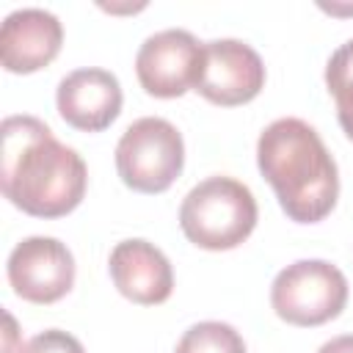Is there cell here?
<instances>
[{
  "label": "cell",
  "instance_id": "cell-6",
  "mask_svg": "<svg viewBox=\"0 0 353 353\" xmlns=\"http://www.w3.org/2000/svg\"><path fill=\"white\" fill-rule=\"evenodd\" d=\"M204 44L190 30L168 28L152 33L138 55H135V74L146 94L160 99L182 97L188 88H196L201 72Z\"/></svg>",
  "mask_w": 353,
  "mask_h": 353
},
{
  "label": "cell",
  "instance_id": "cell-11",
  "mask_svg": "<svg viewBox=\"0 0 353 353\" xmlns=\"http://www.w3.org/2000/svg\"><path fill=\"white\" fill-rule=\"evenodd\" d=\"M116 290L141 306L168 301L174 290V270L168 256L149 240H121L108 259Z\"/></svg>",
  "mask_w": 353,
  "mask_h": 353
},
{
  "label": "cell",
  "instance_id": "cell-16",
  "mask_svg": "<svg viewBox=\"0 0 353 353\" xmlns=\"http://www.w3.org/2000/svg\"><path fill=\"white\" fill-rule=\"evenodd\" d=\"M317 353H353V334H342L328 339Z\"/></svg>",
  "mask_w": 353,
  "mask_h": 353
},
{
  "label": "cell",
  "instance_id": "cell-17",
  "mask_svg": "<svg viewBox=\"0 0 353 353\" xmlns=\"http://www.w3.org/2000/svg\"><path fill=\"white\" fill-rule=\"evenodd\" d=\"M323 8L331 11V14H353V6H325L323 3Z\"/></svg>",
  "mask_w": 353,
  "mask_h": 353
},
{
  "label": "cell",
  "instance_id": "cell-8",
  "mask_svg": "<svg viewBox=\"0 0 353 353\" xmlns=\"http://www.w3.org/2000/svg\"><path fill=\"white\" fill-rule=\"evenodd\" d=\"M8 284L30 303H55L74 284L72 251L55 237H25L8 254Z\"/></svg>",
  "mask_w": 353,
  "mask_h": 353
},
{
  "label": "cell",
  "instance_id": "cell-14",
  "mask_svg": "<svg viewBox=\"0 0 353 353\" xmlns=\"http://www.w3.org/2000/svg\"><path fill=\"white\" fill-rule=\"evenodd\" d=\"M19 353H85L80 339L61 331V328H47L36 336H30Z\"/></svg>",
  "mask_w": 353,
  "mask_h": 353
},
{
  "label": "cell",
  "instance_id": "cell-5",
  "mask_svg": "<svg viewBox=\"0 0 353 353\" xmlns=\"http://www.w3.org/2000/svg\"><path fill=\"white\" fill-rule=\"evenodd\" d=\"M347 303L345 273L325 259H298L279 270L270 287L273 312L290 325H323Z\"/></svg>",
  "mask_w": 353,
  "mask_h": 353
},
{
  "label": "cell",
  "instance_id": "cell-1",
  "mask_svg": "<svg viewBox=\"0 0 353 353\" xmlns=\"http://www.w3.org/2000/svg\"><path fill=\"white\" fill-rule=\"evenodd\" d=\"M0 141V182L14 207L33 218H61L83 201L85 163L74 149L55 141L44 121L8 116Z\"/></svg>",
  "mask_w": 353,
  "mask_h": 353
},
{
  "label": "cell",
  "instance_id": "cell-10",
  "mask_svg": "<svg viewBox=\"0 0 353 353\" xmlns=\"http://www.w3.org/2000/svg\"><path fill=\"white\" fill-rule=\"evenodd\" d=\"M63 41V28L44 8H17L0 28V61L6 72L28 74L47 66Z\"/></svg>",
  "mask_w": 353,
  "mask_h": 353
},
{
  "label": "cell",
  "instance_id": "cell-4",
  "mask_svg": "<svg viewBox=\"0 0 353 353\" xmlns=\"http://www.w3.org/2000/svg\"><path fill=\"white\" fill-rule=\"evenodd\" d=\"M185 165V143L179 130L160 119L143 116L132 121L116 143V168L127 188L138 193H163L174 185Z\"/></svg>",
  "mask_w": 353,
  "mask_h": 353
},
{
  "label": "cell",
  "instance_id": "cell-9",
  "mask_svg": "<svg viewBox=\"0 0 353 353\" xmlns=\"http://www.w3.org/2000/svg\"><path fill=\"white\" fill-rule=\"evenodd\" d=\"M55 105L61 119L74 130L99 132L110 127L121 110V85L108 69H74L58 83Z\"/></svg>",
  "mask_w": 353,
  "mask_h": 353
},
{
  "label": "cell",
  "instance_id": "cell-7",
  "mask_svg": "<svg viewBox=\"0 0 353 353\" xmlns=\"http://www.w3.org/2000/svg\"><path fill=\"white\" fill-rule=\"evenodd\" d=\"M265 85V63L259 52L240 39H215L204 44L196 91L212 105L251 102Z\"/></svg>",
  "mask_w": 353,
  "mask_h": 353
},
{
  "label": "cell",
  "instance_id": "cell-3",
  "mask_svg": "<svg viewBox=\"0 0 353 353\" xmlns=\"http://www.w3.org/2000/svg\"><path fill=\"white\" fill-rule=\"evenodd\" d=\"M185 237L207 251L240 245L256 226L254 193L232 176H210L188 190L179 207Z\"/></svg>",
  "mask_w": 353,
  "mask_h": 353
},
{
  "label": "cell",
  "instance_id": "cell-2",
  "mask_svg": "<svg viewBox=\"0 0 353 353\" xmlns=\"http://www.w3.org/2000/svg\"><path fill=\"white\" fill-rule=\"evenodd\" d=\"M256 165L276 190L287 218L298 223L323 221L339 196L336 163L323 138L303 119H276L256 141Z\"/></svg>",
  "mask_w": 353,
  "mask_h": 353
},
{
  "label": "cell",
  "instance_id": "cell-12",
  "mask_svg": "<svg viewBox=\"0 0 353 353\" xmlns=\"http://www.w3.org/2000/svg\"><path fill=\"white\" fill-rule=\"evenodd\" d=\"M174 353H245V342L229 323L204 320L182 334Z\"/></svg>",
  "mask_w": 353,
  "mask_h": 353
},
{
  "label": "cell",
  "instance_id": "cell-15",
  "mask_svg": "<svg viewBox=\"0 0 353 353\" xmlns=\"http://www.w3.org/2000/svg\"><path fill=\"white\" fill-rule=\"evenodd\" d=\"M336 116H339V124H342L345 135L353 141V88L336 97Z\"/></svg>",
  "mask_w": 353,
  "mask_h": 353
},
{
  "label": "cell",
  "instance_id": "cell-13",
  "mask_svg": "<svg viewBox=\"0 0 353 353\" xmlns=\"http://www.w3.org/2000/svg\"><path fill=\"white\" fill-rule=\"evenodd\" d=\"M325 85L334 94V99L353 88V39L334 50V55L325 63Z\"/></svg>",
  "mask_w": 353,
  "mask_h": 353
}]
</instances>
